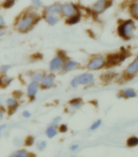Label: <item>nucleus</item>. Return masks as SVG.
Returning a JSON list of instances; mask_svg holds the SVG:
<instances>
[{"mask_svg": "<svg viewBox=\"0 0 138 157\" xmlns=\"http://www.w3.org/2000/svg\"><path fill=\"white\" fill-rule=\"evenodd\" d=\"M134 30H135V23L132 20L124 21L118 27L119 35L125 40H129L132 38Z\"/></svg>", "mask_w": 138, "mask_h": 157, "instance_id": "1", "label": "nucleus"}, {"mask_svg": "<svg viewBox=\"0 0 138 157\" xmlns=\"http://www.w3.org/2000/svg\"><path fill=\"white\" fill-rule=\"evenodd\" d=\"M36 20V14L33 12H28L21 18L18 22V29L22 32L28 30L33 25V22Z\"/></svg>", "mask_w": 138, "mask_h": 157, "instance_id": "2", "label": "nucleus"}, {"mask_svg": "<svg viewBox=\"0 0 138 157\" xmlns=\"http://www.w3.org/2000/svg\"><path fill=\"white\" fill-rule=\"evenodd\" d=\"M94 79V76L89 73H84L81 75L78 76L75 78L72 82V86L74 87L77 86V85H84L88 84L89 82H91Z\"/></svg>", "mask_w": 138, "mask_h": 157, "instance_id": "3", "label": "nucleus"}, {"mask_svg": "<svg viewBox=\"0 0 138 157\" xmlns=\"http://www.w3.org/2000/svg\"><path fill=\"white\" fill-rule=\"evenodd\" d=\"M106 59L103 56H97L92 59L89 63H88V68L89 70H97L100 69L105 65Z\"/></svg>", "mask_w": 138, "mask_h": 157, "instance_id": "4", "label": "nucleus"}, {"mask_svg": "<svg viewBox=\"0 0 138 157\" xmlns=\"http://www.w3.org/2000/svg\"><path fill=\"white\" fill-rule=\"evenodd\" d=\"M111 4L110 0H98L93 6V10L96 13H101L105 11Z\"/></svg>", "mask_w": 138, "mask_h": 157, "instance_id": "5", "label": "nucleus"}, {"mask_svg": "<svg viewBox=\"0 0 138 157\" xmlns=\"http://www.w3.org/2000/svg\"><path fill=\"white\" fill-rule=\"evenodd\" d=\"M61 12L65 17H71L76 14V7L72 3H67L62 7Z\"/></svg>", "mask_w": 138, "mask_h": 157, "instance_id": "6", "label": "nucleus"}, {"mask_svg": "<svg viewBox=\"0 0 138 157\" xmlns=\"http://www.w3.org/2000/svg\"><path fill=\"white\" fill-rule=\"evenodd\" d=\"M138 73V57L136 59H134L129 67L126 68L125 73L128 77H132V76L136 75Z\"/></svg>", "mask_w": 138, "mask_h": 157, "instance_id": "7", "label": "nucleus"}, {"mask_svg": "<svg viewBox=\"0 0 138 157\" xmlns=\"http://www.w3.org/2000/svg\"><path fill=\"white\" fill-rule=\"evenodd\" d=\"M124 59H125V56H123L122 54L111 55V56H110L108 57L107 64H109L110 66L115 65V64H118V63H119L120 62H122Z\"/></svg>", "mask_w": 138, "mask_h": 157, "instance_id": "8", "label": "nucleus"}, {"mask_svg": "<svg viewBox=\"0 0 138 157\" xmlns=\"http://www.w3.org/2000/svg\"><path fill=\"white\" fill-rule=\"evenodd\" d=\"M63 66V59L61 56L54 58L53 60L50 62V69L51 71L59 70Z\"/></svg>", "mask_w": 138, "mask_h": 157, "instance_id": "9", "label": "nucleus"}, {"mask_svg": "<svg viewBox=\"0 0 138 157\" xmlns=\"http://www.w3.org/2000/svg\"><path fill=\"white\" fill-rule=\"evenodd\" d=\"M54 77L51 74L44 76L42 79V86L43 88H50L54 86Z\"/></svg>", "mask_w": 138, "mask_h": 157, "instance_id": "10", "label": "nucleus"}, {"mask_svg": "<svg viewBox=\"0 0 138 157\" xmlns=\"http://www.w3.org/2000/svg\"><path fill=\"white\" fill-rule=\"evenodd\" d=\"M61 5L59 3H54L53 5H50L48 7L46 8V13L47 15H56L61 12Z\"/></svg>", "mask_w": 138, "mask_h": 157, "instance_id": "11", "label": "nucleus"}, {"mask_svg": "<svg viewBox=\"0 0 138 157\" xmlns=\"http://www.w3.org/2000/svg\"><path fill=\"white\" fill-rule=\"evenodd\" d=\"M38 89V83L37 82H32L28 87V95L31 98L35 96Z\"/></svg>", "mask_w": 138, "mask_h": 157, "instance_id": "12", "label": "nucleus"}, {"mask_svg": "<svg viewBox=\"0 0 138 157\" xmlns=\"http://www.w3.org/2000/svg\"><path fill=\"white\" fill-rule=\"evenodd\" d=\"M78 63L75 62V61H69L68 63H67L63 67V71H70L73 69H75L76 68L78 67Z\"/></svg>", "mask_w": 138, "mask_h": 157, "instance_id": "13", "label": "nucleus"}, {"mask_svg": "<svg viewBox=\"0 0 138 157\" xmlns=\"http://www.w3.org/2000/svg\"><path fill=\"white\" fill-rule=\"evenodd\" d=\"M122 96L124 98H134V97H136V93L134 90L127 89L123 91Z\"/></svg>", "mask_w": 138, "mask_h": 157, "instance_id": "14", "label": "nucleus"}, {"mask_svg": "<svg viewBox=\"0 0 138 157\" xmlns=\"http://www.w3.org/2000/svg\"><path fill=\"white\" fill-rule=\"evenodd\" d=\"M130 13L134 18L138 20V3H132L130 6Z\"/></svg>", "mask_w": 138, "mask_h": 157, "instance_id": "15", "label": "nucleus"}, {"mask_svg": "<svg viewBox=\"0 0 138 157\" xmlns=\"http://www.w3.org/2000/svg\"><path fill=\"white\" fill-rule=\"evenodd\" d=\"M45 19L51 25H54L55 24H57L58 21H59V19L56 17H54V15H47L46 17H45Z\"/></svg>", "mask_w": 138, "mask_h": 157, "instance_id": "16", "label": "nucleus"}, {"mask_svg": "<svg viewBox=\"0 0 138 157\" xmlns=\"http://www.w3.org/2000/svg\"><path fill=\"white\" fill-rule=\"evenodd\" d=\"M47 136L49 137V138H53L57 134V130L55 129V127L54 125H51V126H50L48 129H47Z\"/></svg>", "mask_w": 138, "mask_h": 157, "instance_id": "17", "label": "nucleus"}, {"mask_svg": "<svg viewBox=\"0 0 138 157\" xmlns=\"http://www.w3.org/2000/svg\"><path fill=\"white\" fill-rule=\"evenodd\" d=\"M127 144L129 147H136L138 145V138L137 137H131L127 141Z\"/></svg>", "mask_w": 138, "mask_h": 157, "instance_id": "18", "label": "nucleus"}, {"mask_svg": "<svg viewBox=\"0 0 138 157\" xmlns=\"http://www.w3.org/2000/svg\"><path fill=\"white\" fill-rule=\"evenodd\" d=\"M7 103L8 108H11V109H13V108L15 109L18 106V103H17L16 98H9V99H7Z\"/></svg>", "mask_w": 138, "mask_h": 157, "instance_id": "19", "label": "nucleus"}, {"mask_svg": "<svg viewBox=\"0 0 138 157\" xmlns=\"http://www.w3.org/2000/svg\"><path fill=\"white\" fill-rule=\"evenodd\" d=\"M12 156H16V157H25L28 156V153L27 151L24 150L21 151H17L16 152H14L12 154Z\"/></svg>", "mask_w": 138, "mask_h": 157, "instance_id": "20", "label": "nucleus"}, {"mask_svg": "<svg viewBox=\"0 0 138 157\" xmlns=\"http://www.w3.org/2000/svg\"><path fill=\"white\" fill-rule=\"evenodd\" d=\"M44 77V73H42V72H38V73H34L32 77L33 78V82H39L40 80H42V78Z\"/></svg>", "mask_w": 138, "mask_h": 157, "instance_id": "21", "label": "nucleus"}, {"mask_svg": "<svg viewBox=\"0 0 138 157\" xmlns=\"http://www.w3.org/2000/svg\"><path fill=\"white\" fill-rule=\"evenodd\" d=\"M82 105L81 100L79 99V98H76V99H73V101H71V106L75 108H80Z\"/></svg>", "mask_w": 138, "mask_h": 157, "instance_id": "22", "label": "nucleus"}, {"mask_svg": "<svg viewBox=\"0 0 138 157\" xmlns=\"http://www.w3.org/2000/svg\"><path fill=\"white\" fill-rule=\"evenodd\" d=\"M79 21H80L79 16H78V15H74V16L70 17V19L67 21V23L69 24V25H74V24L77 23Z\"/></svg>", "mask_w": 138, "mask_h": 157, "instance_id": "23", "label": "nucleus"}, {"mask_svg": "<svg viewBox=\"0 0 138 157\" xmlns=\"http://www.w3.org/2000/svg\"><path fill=\"white\" fill-rule=\"evenodd\" d=\"M12 80L7 77H2L0 78V86H7L11 83Z\"/></svg>", "mask_w": 138, "mask_h": 157, "instance_id": "24", "label": "nucleus"}, {"mask_svg": "<svg viewBox=\"0 0 138 157\" xmlns=\"http://www.w3.org/2000/svg\"><path fill=\"white\" fill-rule=\"evenodd\" d=\"M37 146H38V148L39 150L42 151L44 150L46 147H47V143L45 141H39L38 143H37Z\"/></svg>", "mask_w": 138, "mask_h": 157, "instance_id": "25", "label": "nucleus"}, {"mask_svg": "<svg viewBox=\"0 0 138 157\" xmlns=\"http://www.w3.org/2000/svg\"><path fill=\"white\" fill-rule=\"evenodd\" d=\"M14 3L15 0H6L3 6H4V7H6V8H10V7H12V6L14 5Z\"/></svg>", "mask_w": 138, "mask_h": 157, "instance_id": "26", "label": "nucleus"}, {"mask_svg": "<svg viewBox=\"0 0 138 157\" xmlns=\"http://www.w3.org/2000/svg\"><path fill=\"white\" fill-rule=\"evenodd\" d=\"M101 124H102V121L99 120V121H96L95 123H94V124H92L91 129L92 130H95V129H97L99 126H100Z\"/></svg>", "mask_w": 138, "mask_h": 157, "instance_id": "27", "label": "nucleus"}, {"mask_svg": "<svg viewBox=\"0 0 138 157\" xmlns=\"http://www.w3.org/2000/svg\"><path fill=\"white\" fill-rule=\"evenodd\" d=\"M11 68V66L10 65H2L1 68H0V72L1 73H6L7 72V70Z\"/></svg>", "mask_w": 138, "mask_h": 157, "instance_id": "28", "label": "nucleus"}, {"mask_svg": "<svg viewBox=\"0 0 138 157\" xmlns=\"http://www.w3.org/2000/svg\"><path fill=\"white\" fill-rule=\"evenodd\" d=\"M33 141H34V139H33V137H28V138L26 139L25 144L27 146H31L33 143Z\"/></svg>", "mask_w": 138, "mask_h": 157, "instance_id": "29", "label": "nucleus"}, {"mask_svg": "<svg viewBox=\"0 0 138 157\" xmlns=\"http://www.w3.org/2000/svg\"><path fill=\"white\" fill-rule=\"evenodd\" d=\"M32 2H33V4L37 7L42 6V2H41V0H32Z\"/></svg>", "mask_w": 138, "mask_h": 157, "instance_id": "30", "label": "nucleus"}, {"mask_svg": "<svg viewBox=\"0 0 138 157\" xmlns=\"http://www.w3.org/2000/svg\"><path fill=\"white\" fill-rule=\"evenodd\" d=\"M5 25H6V23H5L4 20H3V18L0 16V28L4 27Z\"/></svg>", "mask_w": 138, "mask_h": 157, "instance_id": "31", "label": "nucleus"}, {"mask_svg": "<svg viewBox=\"0 0 138 157\" xmlns=\"http://www.w3.org/2000/svg\"><path fill=\"white\" fill-rule=\"evenodd\" d=\"M67 129H68V127L66 126L65 124H62L60 127H59V130L61 132H66L67 131Z\"/></svg>", "mask_w": 138, "mask_h": 157, "instance_id": "32", "label": "nucleus"}, {"mask_svg": "<svg viewBox=\"0 0 138 157\" xmlns=\"http://www.w3.org/2000/svg\"><path fill=\"white\" fill-rule=\"evenodd\" d=\"M23 116H24V117L28 118L30 117V113H28V111H24V112L23 113Z\"/></svg>", "mask_w": 138, "mask_h": 157, "instance_id": "33", "label": "nucleus"}, {"mask_svg": "<svg viewBox=\"0 0 138 157\" xmlns=\"http://www.w3.org/2000/svg\"><path fill=\"white\" fill-rule=\"evenodd\" d=\"M77 148H78V146L77 145H73V147H71V149H72V150H73V151H75V150H76Z\"/></svg>", "mask_w": 138, "mask_h": 157, "instance_id": "34", "label": "nucleus"}, {"mask_svg": "<svg viewBox=\"0 0 138 157\" xmlns=\"http://www.w3.org/2000/svg\"><path fill=\"white\" fill-rule=\"evenodd\" d=\"M4 33H5V31L3 30V29H1V28H0V37L3 35Z\"/></svg>", "mask_w": 138, "mask_h": 157, "instance_id": "35", "label": "nucleus"}, {"mask_svg": "<svg viewBox=\"0 0 138 157\" xmlns=\"http://www.w3.org/2000/svg\"><path fill=\"white\" fill-rule=\"evenodd\" d=\"M2 116H3V112L2 110H0V120H2Z\"/></svg>", "mask_w": 138, "mask_h": 157, "instance_id": "36", "label": "nucleus"}, {"mask_svg": "<svg viewBox=\"0 0 138 157\" xmlns=\"http://www.w3.org/2000/svg\"><path fill=\"white\" fill-rule=\"evenodd\" d=\"M5 127V125H2V126H1V125H0V131H1V130H2V129H3V128H4Z\"/></svg>", "mask_w": 138, "mask_h": 157, "instance_id": "37", "label": "nucleus"}, {"mask_svg": "<svg viewBox=\"0 0 138 157\" xmlns=\"http://www.w3.org/2000/svg\"><path fill=\"white\" fill-rule=\"evenodd\" d=\"M130 1H132V0H130Z\"/></svg>", "mask_w": 138, "mask_h": 157, "instance_id": "38", "label": "nucleus"}, {"mask_svg": "<svg viewBox=\"0 0 138 157\" xmlns=\"http://www.w3.org/2000/svg\"><path fill=\"white\" fill-rule=\"evenodd\" d=\"M15 1H16V0H15Z\"/></svg>", "mask_w": 138, "mask_h": 157, "instance_id": "39", "label": "nucleus"}]
</instances>
